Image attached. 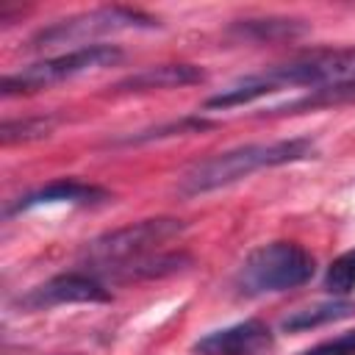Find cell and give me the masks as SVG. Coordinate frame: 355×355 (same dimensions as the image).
Masks as SVG:
<instances>
[{
    "label": "cell",
    "instance_id": "cell-1",
    "mask_svg": "<svg viewBox=\"0 0 355 355\" xmlns=\"http://www.w3.org/2000/svg\"><path fill=\"white\" fill-rule=\"evenodd\" d=\"M313 141L311 139H283V141H258V144H241L225 153H216L211 158H202L191 164L180 180L178 191L183 197H197L205 191H216L222 186H230L241 178H247L255 169L263 166H280V164H294L308 155H313Z\"/></svg>",
    "mask_w": 355,
    "mask_h": 355
},
{
    "label": "cell",
    "instance_id": "cell-2",
    "mask_svg": "<svg viewBox=\"0 0 355 355\" xmlns=\"http://www.w3.org/2000/svg\"><path fill=\"white\" fill-rule=\"evenodd\" d=\"M313 277V258L294 241H272L247 255L239 272L244 294H275L305 286Z\"/></svg>",
    "mask_w": 355,
    "mask_h": 355
},
{
    "label": "cell",
    "instance_id": "cell-3",
    "mask_svg": "<svg viewBox=\"0 0 355 355\" xmlns=\"http://www.w3.org/2000/svg\"><path fill=\"white\" fill-rule=\"evenodd\" d=\"M183 230H186V222H180L175 216H155V219L130 222L125 227H116V230H108V233L92 239L83 247V258L97 269L119 266V263H128L133 258L150 255L153 250L172 241Z\"/></svg>",
    "mask_w": 355,
    "mask_h": 355
},
{
    "label": "cell",
    "instance_id": "cell-4",
    "mask_svg": "<svg viewBox=\"0 0 355 355\" xmlns=\"http://www.w3.org/2000/svg\"><path fill=\"white\" fill-rule=\"evenodd\" d=\"M119 61H122V50L119 47H114V44H86V47H78V50L36 61V64L14 72V75H6L3 83H0V92L6 97L31 94V92L47 89L53 83L86 75V72H97V69L114 67Z\"/></svg>",
    "mask_w": 355,
    "mask_h": 355
},
{
    "label": "cell",
    "instance_id": "cell-5",
    "mask_svg": "<svg viewBox=\"0 0 355 355\" xmlns=\"http://www.w3.org/2000/svg\"><path fill=\"white\" fill-rule=\"evenodd\" d=\"M155 19L125 6H105L94 11H83L75 17H67L33 36V47H58V44H78L89 42L105 33H119V31H136V28H153Z\"/></svg>",
    "mask_w": 355,
    "mask_h": 355
},
{
    "label": "cell",
    "instance_id": "cell-6",
    "mask_svg": "<svg viewBox=\"0 0 355 355\" xmlns=\"http://www.w3.org/2000/svg\"><path fill=\"white\" fill-rule=\"evenodd\" d=\"M269 80L280 86L313 89H355V50H313L288 64L266 69Z\"/></svg>",
    "mask_w": 355,
    "mask_h": 355
},
{
    "label": "cell",
    "instance_id": "cell-7",
    "mask_svg": "<svg viewBox=\"0 0 355 355\" xmlns=\"http://www.w3.org/2000/svg\"><path fill=\"white\" fill-rule=\"evenodd\" d=\"M111 291L89 275L80 272H67V275H55L44 283H39L36 288H31L25 297H19V305L25 311H42V308H53V305H75V302H108Z\"/></svg>",
    "mask_w": 355,
    "mask_h": 355
},
{
    "label": "cell",
    "instance_id": "cell-8",
    "mask_svg": "<svg viewBox=\"0 0 355 355\" xmlns=\"http://www.w3.org/2000/svg\"><path fill=\"white\" fill-rule=\"evenodd\" d=\"M272 347V330L261 319H244L239 324L214 330L194 344L197 355H261Z\"/></svg>",
    "mask_w": 355,
    "mask_h": 355
},
{
    "label": "cell",
    "instance_id": "cell-9",
    "mask_svg": "<svg viewBox=\"0 0 355 355\" xmlns=\"http://www.w3.org/2000/svg\"><path fill=\"white\" fill-rule=\"evenodd\" d=\"M205 72L194 64H155L144 67L128 78H122L114 89L116 92H153V89H180L202 83Z\"/></svg>",
    "mask_w": 355,
    "mask_h": 355
},
{
    "label": "cell",
    "instance_id": "cell-10",
    "mask_svg": "<svg viewBox=\"0 0 355 355\" xmlns=\"http://www.w3.org/2000/svg\"><path fill=\"white\" fill-rule=\"evenodd\" d=\"M108 191L94 186V183H83V180H53L36 191H31L28 197H22L19 202H14L8 208V214H19V211H31L39 205H55V202H75V205H86V202H100L105 200Z\"/></svg>",
    "mask_w": 355,
    "mask_h": 355
},
{
    "label": "cell",
    "instance_id": "cell-11",
    "mask_svg": "<svg viewBox=\"0 0 355 355\" xmlns=\"http://www.w3.org/2000/svg\"><path fill=\"white\" fill-rule=\"evenodd\" d=\"M191 266V255L186 252H150L141 258H133L128 263L111 266L108 275L114 280H153V277H169Z\"/></svg>",
    "mask_w": 355,
    "mask_h": 355
},
{
    "label": "cell",
    "instance_id": "cell-12",
    "mask_svg": "<svg viewBox=\"0 0 355 355\" xmlns=\"http://www.w3.org/2000/svg\"><path fill=\"white\" fill-rule=\"evenodd\" d=\"M352 313H355V302L352 300H327V302H316V305L300 308L291 316H286L283 319V330L302 333V330H311V327H319V324H327V322L347 319Z\"/></svg>",
    "mask_w": 355,
    "mask_h": 355
},
{
    "label": "cell",
    "instance_id": "cell-13",
    "mask_svg": "<svg viewBox=\"0 0 355 355\" xmlns=\"http://www.w3.org/2000/svg\"><path fill=\"white\" fill-rule=\"evenodd\" d=\"M236 36L250 39V42H283L302 36L308 28L300 19H283V17H269V19H241L230 28Z\"/></svg>",
    "mask_w": 355,
    "mask_h": 355
},
{
    "label": "cell",
    "instance_id": "cell-14",
    "mask_svg": "<svg viewBox=\"0 0 355 355\" xmlns=\"http://www.w3.org/2000/svg\"><path fill=\"white\" fill-rule=\"evenodd\" d=\"M275 89H277V86L269 80L266 72L247 75V78L236 80L233 86L222 89L219 94L208 97V100H205V108H236V105H247V103H252V100H258V97H263V94H269V92H275Z\"/></svg>",
    "mask_w": 355,
    "mask_h": 355
},
{
    "label": "cell",
    "instance_id": "cell-15",
    "mask_svg": "<svg viewBox=\"0 0 355 355\" xmlns=\"http://www.w3.org/2000/svg\"><path fill=\"white\" fill-rule=\"evenodd\" d=\"M55 119L53 116H25L17 122H3L0 128V141L3 144H17V141H33L42 139L53 130Z\"/></svg>",
    "mask_w": 355,
    "mask_h": 355
},
{
    "label": "cell",
    "instance_id": "cell-16",
    "mask_svg": "<svg viewBox=\"0 0 355 355\" xmlns=\"http://www.w3.org/2000/svg\"><path fill=\"white\" fill-rule=\"evenodd\" d=\"M324 288L336 297H344L355 288V250H347L341 252L330 266H327V275H324Z\"/></svg>",
    "mask_w": 355,
    "mask_h": 355
},
{
    "label": "cell",
    "instance_id": "cell-17",
    "mask_svg": "<svg viewBox=\"0 0 355 355\" xmlns=\"http://www.w3.org/2000/svg\"><path fill=\"white\" fill-rule=\"evenodd\" d=\"M302 355H355V330L341 333L330 341H322V344L305 349Z\"/></svg>",
    "mask_w": 355,
    "mask_h": 355
},
{
    "label": "cell",
    "instance_id": "cell-18",
    "mask_svg": "<svg viewBox=\"0 0 355 355\" xmlns=\"http://www.w3.org/2000/svg\"><path fill=\"white\" fill-rule=\"evenodd\" d=\"M202 128H211V122L205 119H180L175 125H166V128H158V130H147V133H139L128 141H147V139H164V136H172L175 130L178 133H194V130H202Z\"/></svg>",
    "mask_w": 355,
    "mask_h": 355
}]
</instances>
